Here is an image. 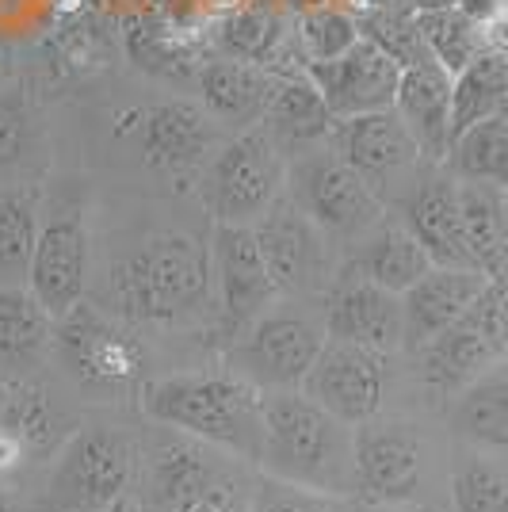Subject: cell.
<instances>
[{
	"mask_svg": "<svg viewBox=\"0 0 508 512\" xmlns=\"http://www.w3.org/2000/svg\"><path fill=\"white\" fill-rule=\"evenodd\" d=\"M23 455H27V451H23L20 440H16V436H12L8 428H0V474H4V470L16 467V463H20Z\"/></svg>",
	"mask_w": 508,
	"mask_h": 512,
	"instance_id": "cell-43",
	"label": "cell"
},
{
	"mask_svg": "<svg viewBox=\"0 0 508 512\" xmlns=\"http://www.w3.org/2000/svg\"><path fill=\"white\" fill-rule=\"evenodd\" d=\"M482 43H486L489 54L508 58V8L505 12H497L489 23H482Z\"/></svg>",
	"mask_w": 508,
	"mask_h": 512,
	"instance_id": "cell-41",
	"label": "cell"
},
{
	"mask_svg": "<svg viewBox=\"0 0 508 512\" xmlns=\"http://www.w3.org/2000/svg\"><path fill=\"white\" fill-rule=\"evenodd\" d=\"M398 222L424 245L436 268H478L463 234L459 180L451 172H417L398 199Z\"/></svg>",
	"mask_w": 508,
	"mask_h": 512,
	"instance_id": "cell-19",
	"label": "cell"
},
{
	"mask_svg": "<svg viewBox=\"0 0 508 512\" xmlns=\"http://www.w3.org/2000/svg\"><path fill=\"white\" fill-rule=\"evenodd\" d=\"M295 43L302 50V58H306V65L329 62V58H340L348 46L360 43V23H356V16H348L340 8H310L298 20Z\"/></svg>",
	"mask_w": 508,
	"mask_h": 512,
	"instance_id": "cell-37",
	"label": "cell"
},
{
	"mask_svg": "<svg viewBox=\"0 0 508 512\" xmlns=\"http://www.w3.org/2000/svg\"><path fill=\"white\" fill-rule=\"evenodd\" d=\"M325 341V306H306V299H279L237 341L226 344V371L241 375L264 394L302 390V379L310 375Z\"/></svg>",
	"mask_w": 508,
	"mask_h": 512,
	"instance_id": "cell-5",
	"label": "cell"
},
{
	"mask_svg": "<svg viewBox=\"0 0 508 512\" xmlns=\"http://www.w3.org/2000/svg\"><path fill=\"white\" fill-rule=\"evenodd\" d=\"M218 46L226 58L268 65L283 46V27L264 8H237L218 23Z\"/></svg>",
	"mask_w": 508,
	"mask_h": 512,
	"instance_id": "cell-35",
	"label": "cell"
},
{
	"mask_svg": "<svg viewBox=\"0 0 508 512\" xmlns=\"http://www.w3.org/2000/svg\"><path fill=\"white\" fill-rule=\"evenodd\" d=\"M142 448L115 425H81L62 440L46 474L43 512H100L130 497Z\"/></svg>",
	"mask_w": 508,
	"mask_h": 512,
	"instance_id": "cell-4",
	"label": "cell"
},
{
	"mask_svg": "<svg viewBox=\"0 0 508 512\" xmlns=\"http://www.w3.org/2000/svg\"><path fill=\"white\" fill-rule=\"evenodd\" d=\"M88 222L81 203H58L43 214L39 245L31 260V295L43 302L46 314L58 321L88 295Z\"/></svg>",
	"mask_w": 508,
	"mask_h": 512,
	"instance_id": "cell-16",
	"label": "cell"
},
{
	"mask_svg": "<svg viewBox=\"0 0 508 512\" xmlns=\"http://www.w3.org/2000/svg\"><path fill=\"white\" fill-rule=\"evenodd\" d=\"M142 413L153 425L176 428L230 459H264V390L233 371H180L142 386Z\"/></svg>",
	"mask_w": 508,
	"mask_h": 512,
	"instance_id": "cell-2",
	"label": "cell"
},
{
	"mask_svg": "<svg viewBox=\"0 0 508 512\" xmlns=\"http://www.w3.org/2000/svg\"><path fill=\"white\" fill-rule=\"evenodd\" d=\"M508 100V58L501 54H482L455 77V100H451V142L482 123L489 115H501Z\"/></svg>",
	"mask_w": 508,
	"mask_h": 512,
	"instance_id": "cell-31",
	"label": "cell"
},
{
	"mask_svg": "<svg viewBox=\"0 0 508 512\" xmlns=\"http://www.w3.org/2000/svg\"><path fill=\"white\" fill-rule=\"evenodd\" d=\"M100 512H146V505H142V501L130 493V497H123V501H115L111 509H100Z\"/></svg>",
	"mask_w": 508,
	"mask_h": 512,
	"instance_id": "cell-45",
	"label": "cell"
},
{
	"mask_svg": "<svg viewBox=\"0 0 508 512\" xmlns=\"http://www.w3.org/2000/svg\"><path fill=\"white\" fill-rule=\"evenodd\" d=\"M0 428H8L27 455H46L58 448L62 409L35 379H8L0 383Z\"/></svg>",
	"mask_w": 508,
	"mask_h": 512,
	"instance_id": "cell-28",
	"label": "cell"
},
{
	"mask_svg": "<svg viewBox=\"0 0 508 512\" xmlns=\"http://www.w3.org/2000/svg\"><path fill=\"white\" fill-rule=\"evenodd\" d=\"M287 195L337 245L340 256L386 218V203L333 146L287 161Z\"/></svg>",
	"mask_w": 508,
	"mask_h": 512,
	"instance_id": "cell-7",
	"label": "cell"
},
{
	"mask_svg": "<svg viewBox=\"0 0 508 512\" xmlns=\"http://www.w3.org/2000/svg\"><path fill=\"white\" fill-rule=\"evenodd\" d=\"M249 512H340L337 497H325V493L302 490L291 482H279V478H260L249 497Z\"/></svg>",
	"mask_w": 508,
	"mask_h": 512,
	"instance_id": "cell-40",
	"label": "cell"
},
{
	"mask_svg": "<svg viewBox=\"0 0 508 512\" xmlns=\"http://www.w3.org/2000/svg\"><path fill=\"white\" fill-rule=\"evenodd\" d=\"M31 150V104L23 88H0V172L20 165Z\"/></svg>",
	"mask_w": 508,
	"mask_h": 512,
	"instance_id": "cell-39",
	"label": "cell"
},
{
	"mask_svg": "<svg viewBox=\"0 0 508 512\" xmlns=\"http://www.w3.org/2000/svg\"><path fill=\"white\" fill-rule=\"evenodd\" d=\"M501 279H508V188H505V245H501Z\"/></svg>",
	"mask_w": 508,
	"mask_h": 512,
	"instance_id": "cell-47",
	"label": "cell"
},
{
	"mask_svg": "<svg viewBox=\"0 0 508 512\" xmlns=\"http://www.w3.org/2000/svg\"><path fill=\"white\" fill-rule=\"evenodd\" d=\"M195 81H199L203 111L230 134L260 127L272 100H276L279 85H283L268 65L241 62V58H226V54L207 58Z\"/></svg>",
	"mask_w": 508,
	"mask_h": 512,
	"instance_id": "cell-21",
	"label": "cell"
},
{
	"mask_svg": "<svg viewBox=\"0 0 508 512\" xmlns=\"http://www.w3.org/2000/svg\"><path fill=\"white\" fill-rule=\"evenodd\" d=\"M386 363H390L386 352L325 341L310 375L302 379V394L314 398L321 409H329L348 428H360L363 421L379 417L382 398H386V379H390Z\"/></svg>",
	"mask_w": 508,
	"mask_h": 512,
	"instance_id": "cell-17",
	"label": "cell"
},
{
	"mask_svg": "<svg viewBox=\"0 0 508 512\" xmlns=\"http://www.w3.org/2000/svg\"><path fill=\"white\" fill-rule=\"evenodd\" d=\"M211 272H214V306H218V337L233 344L253 325L268 306H276V279L264 264V253L256 245L253 226H211Z\"/></svg>",
	"mask_w": 508,
	"mask_h": 512,
	"instance_id": "cell-13",
	"label": "cell"
},
{
	"mask_svg": "<svg viewBox=\"0 0 508 512\" xmlns=\"http://www.w3.org/2000/svg\"><path fill=\"white\" fill-rule=\"evenodd\" d=\"M306 77L318 85L333 119H352V115L390 111L398 104L402 65L394 62L382 46L360 35V43L348 46L340 58L306 65Z\"/></svg>",
	"mask_w": 508,
	"mask_h": 512,
	"instance_id": "cell-18",
	"label": "cell"
},
{
	"mask_svg": "<svg viewBox=\"0 0 508 512\" xmlns=\"http://www.w3.org/2000/svg\"><path fill=\"white\" fill-rule=\"evenodd\" d=\"M268 478L325 497H356V428L337 421L302 390L264 394V459Z\"/></svg>",
	"mask_w": 508,
	"mask_h": 512,
	"instance_id": "cell-3",
	"label": "cell"
},
{
	"mask_svg": "<svg viewBox=\"0 0 508 512\" xmlns=\"http://www.w3.org/2000/svg\"><path fill=\"white\" fill-rule=\"evenodd\" d=\"M54 325L31 287H0V383L31 379L54 348Z\"/></svg>",
	"mask_w": 508,
	"mask_h": 512,
	"instance_id": "cell-26",
	"label": "cell"
},
{
	"mask_svg": "<svg viewBox=\"0 0 508 512\" xmlns=\"http://www.w3.org/2000/svg\"><path fill=\"white\" fill-rule=\"evenodd\" d=\"M489 279L493 276H486L482 268H432L424 279H417L402 295L405 348L417 352L421 344L451 329L478 302Z\"/></svg>",
	"mask_w": 508,
	"mask_h": 512,
	"instance_id": "cell-22",
	"label": "cell"
},
{
	"mask_svg": "<svg viewBox=\"0 0 508 512\" xmlns=\"http://www.w3.org/2000/svg\"><path fill=\"white\" fill-rule=\"evenodd\" d=\"M360 35L363 39H371L375 46H382L394 62L402 65H417L424 58H432L428 54V46H424V35L421 27H417V12H398V8H375V12H367L360 16Z\"/></svg>",
	"mask_w": 508,
	"mask_h": 512,
	"instance_id": "cell-38",
	"label": "cell"
},
{
	"mask_svg": "<svg viewBox=\"0 0 508 512\" xmlns=\"http://www.w3.org/2000/svg\"><path fill=\"white\" fill-rule=\"evenodd\" d=\"M146 512H188L199 505L245 501L241 474L226 455L195 436L157 425L142 451V497Z\"/></svg>",
	"mask_w": 508,
	"mask_h": 512,
	"instance_id": "cell-6",
	"label": "cell"
},
{
	"mask_svg": "<svg viewBox=\"0 0 508 512\" xmlns=\"http://www.w3.org/2000/svg\"><path fill=\"white\" fill-rule=\"evenodd\" d=\"M417 27H421L428 54L444 65L451 77H459L466 65L478 62L486 54L482 27L474 20H466L459 8H428V12H417Z\"/></svg>",
	"mask_w": 508,
	"mask_h": 512,
	"instance_id": "cell-33",
	"label": "cell"
},
{
	"mask_svg": "<svg viewBox=\"0 0 508 512\" xmlns=\"http://www.w3.org/2000/svg\"><path fill=\"white\" fill-rule=\"evenodd\" d=\"M424 436L409 421H363L356 428V497L367 505H413L424 490Z\"/></svg>",
	"mask_w": 508,
	"mask_h": 512,
	"instance_id": "cell-15",
	"label": "cell"
},
{
	"mask_svg": "<svg viewBox=\"0 0 508 512\" xmlns=\"http://www.w3.org/2000/svg\"><path fill=\"white\" fill-rule=\"evenodd\" d=\"M463 234L474 264L486 276L501 279V245H505V188L486 180H459Z\"/></svg>",
	"mask_w": 508,
	"mask_h": 512,
	"instance_id": "cell-30",
	"label": "cell"
},
{
	"mask_svg": "<svg viewBox=\"0 0 508 512\" xmlns=\"http://www.w3.org/2000/svg\"><path fill=\"white\" fill-rule=\"evenodd\" d=\"M253 234L283 299H314L337 283L340 249L302 214V207L287 192L268 207V214L253 226Z\"/></svg>",
	"mask_w": 508,
	"mask_h": 512,
	"instance_id": "cell-11",
	"label": "cell"
},
{
	"mask_svg": "<svg viewBox=\"0 0 508 512\" xmlns=\"http://www.w3.org/2000/svg\"><path fill=\"white\" fill-rule=\"evenodd\" d=\"M127 54L134 62L149 69V73H161V77H188L207 65V58L199 54V46L191 43L184 31H172L161 23H142L127 35Z\"/></svg>",
	"mask_w": 508,
	"mask_h": 512,
	"instance_id": "cell-34",
	"label": "cell"
},
{
	"mask_svg": "<svg viewBox=\"0 0 508 512\" xmlns=\"http://www.w3.org/2000/svg\"><path fill=\"white\" fill-rule=\"evenodd\" d=\"M54 352L73 383L96 394H119L142 379L146 348L134 337L130 321L107 314L92 302L73 306L54 325Z\"/></svg>",
	"mask_w": 508,
	"mask_h": 512,
	"instance_id": "cell-10",
	"label": "cell"
},
{
	"mask_svg": "<svg viewBox=\"0 0 508 512\" xmlns=\"http://www.w3.org/2000/svg\"><path fill=\"white\" fill-rule=\"evenodd\" d=\"M12 77H16V50L8 39H0V88L12 85Z\"/></svg>",
	"mask_w": 508,
	"mask_h": 512,
	"instance_id": "cell-44",
	"label": "cell"
},
{
	"mask_svg": "<svg viewBox=\"0 0 508 512\" xmlns=\"http://www.w3.org/2000/svg\"><path fill=\"white\" fill-rule=\"evenodd\" d=\"M115 134L134 138L142 161L161 176L188 180L207 169L214 157L218 123L203 111V104L191 100H161L149 107H127L115 115Z\"/></svg>",
	"mask_w": 508,
	"mask_h": 512,
	"instance_id": "cell-12",
	"label": "cell"
},
{
	"mask_svg": "<svg viewBox=\"0 0 508 512\" xmlns=\"http://www.w3.org/2000/svg\"><path fill=\"white\" fill-rule=\"evenodd\" d=\"M501 115H508V100H505V107H501Z\"/></svg>",
	"mask_w": 508,
	"mask_h": 512,
	"instance_id": "cell-50",
	"label": "cell"
},
{
	"mask_svg": "<svg viewBox=\"0 0 508 512\" xmlns=\"http://www.w3.org/2000/svg\"><path fill=\"white\" fill-rule=\"evenodd\" d=\"M455 8L463 12L466 20H474L478 27H482V23H489L497 12H505L508 0H455Z\"/></svg>",
	"mask_w": 508,
	"mask_h": 512,
	"instance_id": "cell-42",
	"label": "cell"
},
{
	"mask_svg": "<svg viewBox=\"0 0 508 512\" xmlns=\"http://www.w3.org/2000/svg\"><path fill=\"white\" fill-rule=\"evenodd\" d=\"M455 512H508V474L486 455H466L451 474Z\"/></svg>",
	"mask_w": 508,
	"mask_h": 512,
	"instance_id": "cell-36",
	"label": "cell"
},
{
	"mask_svg": "<svg viewBox=\"0 0 508 512\" xmlns=\"http://www.w3.org/2000/svg\"><path fill=\"white\" fill-rule=\"evenodd\" d=\"M260 127L268 130V138L276 142V150L287 161H295L302 153L329 146L337 119H333L325 96H321L310 77H291V81L279 85L276 100H272Z\"/></svg>",
	"mask_w": 508,
	"mask_h": 512,
	"instance_id": "cell-25",
	"label": "cell"
},
{
	"mask_svg": "<svg viewBox=\"0 0 508 512\" xmlns=\"http://www.w3.org/2000/svg\"><path fill=\"white\" fill-rule=\"evenodd\" d=\"M344 512H402V509H394V505H367V501H356V505H348Z\"/></svg>",
	"mask_w": 508,
	"mask_h": 512,
	"instance_id": "cell-48",
	"label": "cell"
},
{
	"mask_svg": "<svg viewBox=\"0 0 508 512\" xmlns=\"http://www.w3.org/2000/svg\"><path fill=\"white\" fill-rule=\"evenodd\" d=\"M451 100H455V77L436 58L402 69L394 111L413 130L428 165H444L451 153Z\"/></svg>",
	"mask_w": 508,
	"mask_h": 512,
	"instance_id": "cell-23",
	"label": "cell"
},
{
	"mask_svg": "<svg viewBox=\"0 0 508 512\" xmlns=\"http://www.w3.org/2000/svg\"><path fill=\"white\" fill-rule=\"evenodd\" d=\"M329 146L360 172L367 188L379 195L382 203L394 199L413 184V176L421 172L424 161L421 146L413 138V130L405 127V119L390 107V111H371V115H352V119H337Z\"/></svg>",
	"mask_w": 508,
	"mask_h": 512,
	"instance_id": "cell-14",
	"label": "cell"
},
{
	"mask_svg": "<svg viewBox=\"0 0 508 512\" xmlns=\"http://www.w3.org/2000/svg\"><path fill=\"white\" fill-rule=\"evenodd\" d=\"M432 268H436L432 256L424 253V245L405 230L398 218H382L371 234L340 256V272L360 276L367 283H379L394 295H405Z\"/></svg>",
	"mask_w": 508,
	"mask_h": 512,
	"instance_id": "cell-24",
	"label": "cell"
},
{
	"mask_svg": "<svg viewBox=\"0 0 508 512\" xmlns=\"http://www.w3.org/2000/svg\"><path fill=\"white\" fill-rule=\"evenodd\" d=\"M508 356V279H489V287L463 318L440 337L417 348L421 383L440 394L455 398L459 390L482 379L489 367Z\"/></svg>",
	"mask_w": 508,
	"mask_h": 512,
	"instance_id": "cell-9",
	"label": "cell"
},
{
	"mask_svg": "<svg viewBox=\"0 0 508 512\" xmlns=\"http://www.w3.org/2000/svg\"><path fill=\"white\" fill-rule=\"evenodd\" d=\"M444 169L455 180H486L508 188V115H489L463 130L451 142Z\"/></svg>",
	"mask_w": 508,
	"mask_h": 512,
	"instance_id": "cell-32",
	"label": "cell"
},
{
	"mask_svg": "<svg viewBox=\"0 0 508 512\" xmlns=\"http://www.w3.org/2000/svg\"><path fill=\"white\" fill-rule=\"evenodd\" d=\"M413 12H428V8H455V0H409Z\"/></svg>",
	"mask_w": 508,
	"mask_h": 512,
	"instance_id": "cell-46",
	"label": "cell"
},
{
	"mask_svg": "<svg viewBox=\"0 0 508 512\" xmlns=\"http://www.w3.org/2000/svg\"><path fill=\"white\" fill-rule=\"evenodd\" d=\"M451 428L474 448L508 455V367H489L455 394Z\"/></svg>",
	"mask_w": 508,
	"mask_h": 512,
	"instance_id": "cell-27",
	"label": "cell"
},
{
	"mask_svg": "<svg viewBox=\"0 0 508 512\" xmlns=\"http://www.w3.org/2000/svg\"><path fill=\"white\" fill-rule=\"evenodd\" d=\"M325 333L329 341L360 344L371 352H398L405 348V310L402 295L379 283L340 272L337 283L325 291Z\"/></svg>",
	"mask_w": 508,
	"mask_h": 512,
	"instance_id": "cell-20",
	"label": "cell"
},
{
	"mask_svg": "<svg viewBox=\"0 0 508 512\" xmlns=\"http://www.w3.org/2000/svg\"><path fill=\"white\" fill-rule=\"evenodd\" d=\"M199 192L214 222L256 226L287 192V157L276 150L264 127L241 130L214 150L199 180Z\"/></svg>",
	"mask_w": 508,
	"mask_h": 512,
	"instance_id": "cell-8",
	"label": "cell"
},
{
	"mask_svg": "<svg viewBox=\"0 0 508 512\" xmlns=\"http://www.w3.org/2000/svg\"><path fill=\"white\" fill-rule=\"evenodd\" d=\"M0 512H31V509H23L20 501L12 497L8 490H0Z\"/></svg>",
	"mask_w": 508,
	"mask_h": 512,
	"instance_id": "cell-49",
	"label": "cell"
},
{
	"mask_svg": "<svg viewBox=\"0 0 508 512\" xmlns=\"http://www.w3.org/2000/svg\"><path fill=\"white\" fill-rule=\"evenodd\" d=\"M111 314L130 325H188L214 306L211 245L180 230L142 237L111 260L107 272Z\"/></svg>",
	"mask_w": 508,
	"mask_h": 512,
	"instance_id": "cell-1",
	"label": "cell"
},
{
	"mask_svg": "<svg viewBox=\"0 0 508 512\" xmlns=\"http://www.w3.org/2000/svg\"><path fill=\"white\" fill-rule=\"evenodd\" d=\"M43 207L31 188H0V287H27Z\"/></svg>",
	"mask_w": 508,
	"mask_h": 512,
	"instance_id": "cell-29",
	"label": "cell"
}]
</instances>
